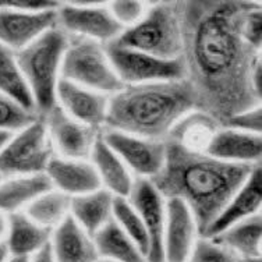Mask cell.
Instances as JSON below:
<instances>
[{
    "label": "cell",
    "mask_w": 262,
    "mask_h": 262,
    "mask_svg": "<svg viewBox=\"0 0 262 262\" xmlns=\"http://www.w3.org/2000/svg\"><path fill=\"white\" fill-rule=\"evenodd\" d=\"M251 2H179L183 28L184 80L196 99V111L222 127L243 111L261 105L252 73L261 52L242 35Z\"/></svg>",
    "instance_id": "6da1fadb"
},
{
    "label": "cell",
    "mask_w": 262,
    "mask_h": 262,
    "mask_svg": "<svg viewBox=\"0 0 262 262\" xmlns=\"http://www.w3.org/2000/svg\"><path fill=\"white\" fill-rule=\"evenodd\" d=\"M165 142V163L151 182L163 198L186 204L202 237L255 165L217 161L170 138Z\"/></svg>",
    "instance_id": "7a4b0ae2"
},
{
    "label": "cell",
    "mask_w": 262,
    "mask_h": 262,
    "mask_svg": "<svg viewBox=\"0 0 262 262\" xmlns=\"http://www.w3.org/2000/svg\"><path fill=\"white\" fill-rule=\"evenodd\" d=\"M195 111V95L186 80L128 85L109 98L105 127L166 141L177 123Z\"/></svg>",
    "instance_id": "3957f363"
},
{
    "label": "cell",
    "mask_w": 262,
    "mask_h": 262,
    "mask_svg": "<svg viewBox=\"0 0 262 262\" xmlns=\"http://www.w3.org/2000/svg\"><path fill=\"white\" fill-rule=\"evenodd\" d=\"M67 43L69 35L56 27L15 53L38 116H43L57 105L56 86Z\"/></svg>",
    "instance_id": "277c9868"
},
{
    "label": "cell",
    "mask_w": 262,
    "mask_h": 262,
    "mask_svg": "<svg viewBox=\"0 0 262 262\" xmlns=\"http://www.w3.org/2000/svg\"><path fill=\"white\" fill-rule=\"evenodd\" d=\"M113 42L159 59H179L183 51L179 2H161L152 6L141 20L126 28Z\"/></svg>",
    "instance_id": "5b68a950"
},
{
    "label": "cell",
    "mask_w": 262,
    "mask_h": 262,
    "mask_svg": "<svg viewBox=\"0 0 262 262\" xmlns=\"http://www.w3.org/2000/svg\"><path fill=\"white\" fill-rule=\"evenodd\" d=\"M60 78L106 96L124 88L112 67L105 45L80 36H69Z\"/></svg>",
    "instance_id": "8992f818"
},
{
    "label": "cell",
    "mask_w": 262,
    "mask_h": 262,
    "mask_svg": "<svg viewBox=\"0 0 262 262\" xmlns=\"http://www.w3.org/2000/svg\"><path fill=\"white\" fill-rule=\"evenodd\" d=\"M53 158L52 145L43 117L11 134L0 151V176H31L45 173Z\"/></svg>",
    "instance_id": "52a82bcc"
},
{
    "label": "cell",
    "mask_w": 262,
    "mask_h": 262,
    "mask_svg": "<svg viewBox=\"0 0 262 262\" xmlns=\"http://www.w3.org/2000/svg\"><path fill=\"white\" fill-rule=\"evenodd\" d=\"M105 49L113 70L124 86L180 81L186 77L180 57L171 60L159 59L116 42L105 45Z\"/></svg>",
    "instance_id": "ba28073f"
},
{
    "label": "cell",
    "mask_w": 262,
    "mask_h": 262,
    "mask_svg": "<svg viewBox=\"0 0 262 262\" xmlns=\"http://www.w3.org/2000/svg\"><path fill=\"white\" fill-rule=\"evenodd\" d=\"M57 27L69 36H80L107 45L124 28L99 2H71L57 9Z\"/></svg>",
    "instance_id": "9c48e42d"
},
{
    "label": "cell",
    "mask_w": 262,
    "mask_h": 262,
    "mask_svg": "<svg viewBox=\"0 0 262 262\" xmlns=\"http://www.w3.org/2000/svg\"><path fill=\"white\" fill-rule=\"evenodd\" d=\"M101 136L124 165L141 179L151 180L162 170L166 158L165 141H154L115 130L103 131Z\"/></svg>",
    "instance_id": "30bf717a"
},
{
    "label": "cell",
    "mask_w": 262,
    "mask_h": 262,
    "mask_svg": "<svg viewBox=\"0 0 262 262\" xmlns=\"http://www.w3.org/2000/svg\"><path fill=\"white\" fill-rule=\"evenodd\" d=\"M130 205L138 213L149 238L146 262H165L163 258V230L166 217V201L148 179L134 182L127 196Z\"/></svg>",
    "instance_id": "8fae6325"
},
{
    "label": "cell",
    "mask_w": 262,
    "mask_h": 262,
    "mask_svg": "<svg viewBox=\"0 0 262 262\" xmlns=\"http://www.w3.org/2000/svg\"><path fill=\"white\" fill-rule=\"evenodd\" d=\"M57 27V9L20 11L0 7V45L14 53Z\"/></svg>",
    "instance_id": "7c38bea8"
},
{
    "label": "cell",
    "mask_w": 262,
    "mask_h": 262,
    "mask_svg": "<svg viewBox=\"0 0 262 262\" xmlns=\"http://www.w3.org/2000/svg\"><path fill=\"white\" fill-rule=\"evenodd\" d=\"M48 136L52 145L56 146L61 157L67 159H85L91 155L96 137L99 131L81 124L63 112L60 106L43 115Z\"/></svg>",
    "instance_id": "4fadbf2b"
},
{
    "label": "cell",
    "mask_w": 262,
    "mask_h": 262,
    "mask_svg": "<svg viewBox=\"0 0 262 262\" xmlns=\"http://www.w3.org/2000/svg\"><path fill=\"white\" fill-rule=\"evenodd\" d=\"M56 102L64 113L81 124L96 131L105 127L109 96L60 78L56 86Z\"/></svg>",
    "instance_id": "5bb4252c"
},
{
    "label": "cell",
    "mask_w": 262,
    "mask_h": 262,
    "mask_svg": "<svg viewBox=\"0 0 262 262\" xmlns=\"http://www.w3.org/2000/svg\"><path fill=\"white\" fill-rule=\"evenodd\" d=\"M198 234L195 219L184 202L166 200V217L163 230L165 262H187Z\"/></svg>",
    "instance_id": "9a60e30c"
},
{
    "label": "cell",
    "mask_w": 262,
    "mask_h": 262,
    "mask_svg": "<svg viewBox=\"0 0 262 262\" xmlns=\"http://www.w3.org/2000/svg\"><path fill=\"white\" fill-rule=\"evenodd\" d=\"M262 202V170L261 163L252 167L250 176L237 190L226 207L217 215L211 226L208 227L202 238H213L229 227L244 219L259 213Z\"/></svg>",
    "instance_id": "2e32d148"
},
{
    "label": "cell",
    "mask_w": 262,
    "mask_h": 262,
    "mask_svg": "<svg viewBox=\"0 0 262 262\" xmlns=\"http://www.w3.org/2000/svg\"><path fill=\"white\" fill-rule=\"evenodd\" d=\"M204 152L217 161L254 166L261 163V134L219 127L208 140Z\"/></svg>",
    "instance_id": "e0dca14e"
},
{
    "label": "cell",
    "mask_w": 262,
    "mask_h": 262,
    "mask_svg": "<svg viewBox=\"0 0 262 262\" xmlns=\"http://www.w3.org/2000/svg\"><path fill=\"white\" fill-rule=\"evenodd\" d=\"M45 174L52 187L69 196L82 195L101 188L99 177L92 163L82 159L53 157L46 167Z\"/></svg>",
    "instance_id": "ac0fdd59"
},
{
    "label": "cell",
    "mask_w": 262,
    "mask_h": 262,
    "mask_svg": "<svg viewBox=\"0 0 262 262\" xmlns=\"http://www.w3.org/2000/svg\"><path fill=\"white\" fill-rule=\"evenodd\" d=\"M56 262H95L99 259L92 236L69 215L56 226L51 237Z\"/></svg>",
    "instance_id": "d6986e66"
},
{
    "label": "cell",
    "mask_w": 262,
    "mask_h": 262,
    "mask_svg": "<svg viewBox=\"0 0 262 262\" xmlns=\"http://www.w3.org/2000/svg\"><path fill=\"white\" fill-rule=\"evenodd\" d=\"M90 157L92 159V166L95 167L99 182L105 186V190L115 196L127 198L134 180L124 162L103 141L101 133L96 137Z\"/></svg>",
    "instance_id": "ffe728a7"
},
{
    "label": "cell",
    "mask_w": 262,
    "mask_h": 262,
    "mask_svg": "<svg viewBox=\"0 0 262 262\" xmlns=\"http://www.w3.org/2000/svg\"><path fill=\"white\" fill-rule=\"evenodd\" d=\"M51 229L39 226L31 221L26 212H15L9 215V227L6 236V246L10 255L28 257L34 255L51 243Z\"/></svg>",
    "instance_id": "44dd1931"
},
{
    "label": "cell",
    "mask_w": 262,
    "mask_h": 262,
    "mask_svg": "<svg viewBox=\"0 0 262 262\" xmlns=\"http://www.w3.org/2000/svg\"><path fill=\"white\" fill-rule=\"evenodd\" d=\"M113 200L115 195L105 188L71 196L70 216L90 236H94L113 217Z\"/></svg>",
    "instance_id": "7402d4cb"
},
{
    "label": "cell",
    "mask_w": 262,
    "mask_h": 262,
    "mask_svg": "<svg viewBox=\"0 0 262 262\" xmlns=\"http://www.w3.org/2000/svg\"><path fill=\"white\" fill-rule=\"evenodd\" d=\"M52 183L45 173L31 176L6 177L0 180V212L11 215L21 212L40 194L52 190Z\"/></svg>",
    "instance_id": "603a6c76"
},
{
    "label": "cell",
    "mask_w": 262,
    "mask_h": 262,
    "mask_svg": "<svg viewBox=\"0 0 262 262\" xmlns=\"http://www.w3.org/2000/svg\"><path fill=\"white\" fill-rule=\"evenodd\" d=\"M261 237L262 219L261 213H257L209 240L233 252L238 259H247L261 257Z\"/></svg>",
    "instance_id": "cb8c5ba5"
},
{
    "label": "cell",
    "mask_w": 262,
    "mask_h": 262,
    "mask_svg": "<svg viewBox=\"0 0 262 262\" xmlns=\"http://www.w3.org/2000/svg\"><path fill=\"white\" fill-rule=\"evenodd\" d=\"M99 258L115 262H145L141 251L112 217L92 236Z\"/></svg>",
    "instance_id": "d4e9b609"
},
{
    "label": "cell",
    "mask_w": 262,
    "mask_h": 262,
    "mask_svg": "<svg viewBox=\"0 0 262 262\" xmlns=\"http://www.w3.org/2000/svg\"><path fill=\"white\" fill-rule=\"evenodd\" d=\"M0 94L17 102L27 111L35 112L32 96L20 70L15 53L3 45H0Z\"/></svg>",
    "instance_id": "484cf974"
},
{
    "label": "cell",
    "mask_w": 262,
    "mask_h": 262,
    "mask_svg": "<svg viewBox=\"0 0 262 262\" xmlns=\"http://www.w3.org/2000/svg\"><path fill=\"white\" fill-rule=\"evenodd\" d=\"M70 201L71 196L52 188L31 202L26 215L39 226L53 230L70 215Z\"/></svg>",
    "instance_id": "4316f807"
},
{
    "label": "cell",
    "mask_w": 262,
    "mask_h": 262,
    "mask_svg": "<svg viewBox=\"0 0 262 262\" xmlns=\"http://www.w3.org/2000/svg\"><path fill=\"white\" fill-rule=\"evenodd\" d=\"M113 219L123 229V232L130 237L137 248L141 251L146 261V255L149 251V238L142 221L138 213L131 207L127 198L115 196L113 200Z\"/></svg>",
    "instance_id": "83f0119b"
},
{
    "label": "cell",
    "mask_w": 262,
    "mask_h": 262,
    "mask_svg": "<svg viewBox=\"0 0 262 262\" xmlns=\"http://www.w3.org/2000/svg\"><path fill=\"white\" fill-rule=\"evenodd\" d=\"M35 112L27 111L10 98L0 94V131L14 134L21 128L30 126L38 119Z\"/></svg>",
    "instance_id": "f1b7e54d"
},
{
    "label": "cell",
    "mask_w": 262,
    "mask_h": 262,
    "mask_svg": "<svg viewBox=\"0 0 262 262\" xmlns=\"http://www.w3.org/2000/svg\"><path fill=\"white\" fill-rule=\"evenodd\" d=\"M190 262H238V258L209 238L196 240L192 248Z\"/></svg>",
    "instance_id": "f546056e"
},
{
    "label": "cell",
    "mask_w": 262,
    "mask_h": 262,
    "mask_svg": "<svg viewBox=\"0 0 262 262\" xmlns=\"http://www.w3.org/2000/svg\"><path fill=\"white\" fill-rule=\"evenodd\" d=\"M242 35L248 46L261 52L262 46V10L259 3H252L244 15L242 24Z\"/></svg>",
    "instance_id": "4dcf8cb0"
},
{
    "label": "cell",
    "mask_w": 262,
    "mask_h": 262,
    "mask_svg": "<svg viewBox=\"0 0 262 262\" xmlns=\"http://www.w3.org/2000/svg\"><path fill=\"white\" fill-rule=\"evenodd\" d=\"M222 127H229L233 130L250 133V134H261L262 130V111L261 105L243 111L232 116Z\"/></svg>",
    "instance_id": "1f68e13d"
},
{
    "label": "cell",
    "mask_w": 262,
    "mask_h": 262,
    "mask_svg": "<svg viewBox=\"0 0 262 262\" xmlns=\"http://www.w3.org/2000/svg\"><path fill=\"white\" fill-rule=\"evenodd\" d=\"M107 9L112 13V15L115 17V20L124 30L134 26L136 23L141 20V17L144 15V5L140 2H130V0L113 2Z\"/></svg>",
    "instance_id": "d6a6232c"
},
{
    "label": "cell",
    "mask_w": 262,
    "mask_h": 262,
    "mask_svg": "<svg viewBox=\"0 0 262 262\" xmlns=\"http://www.w3.org/2000/svg\"><path fill=\"white\" fill-rule=\"evenodd\" d=\"M57 2L46 0H0V7L20 11H45L59 9Z\"/></svg>",
    "instance_id": "836d02e7"
},
{
    "label": "cell",
    "mask_w": 262,
    "mask_h": 262,
    "mask_svg": "<svg viewBox=\"0 0 262 262\" xmlns=\"http://www.w3.org/2000/svg\"><path fill=\"white\" fill-rule=\"evenodd\" d=\"M30 262H56L55 257L52 254L51 243L43 248H40L36 254H34L32 258H30Z\"/></svg>",
    "instance_id": "e575fe53"
},
{
    "label": "cell",
    "mask_w": 262,
    "mask_h": 262,
    "mask_svg": "<svg viewBox=\"0 0 262 262\" xmlns=\"http://www.w3.org/2000/svg\"><path fill=\"white\" fill-rule=\"evenodd\" d=\"M7 227H9V215L0 212V243H5L7 236Z\"/></svg>",
    "instance_id": "d590c367"
},
{
    "label": "cell",
    "mask_w": 262,
    "mask_h": 262,
    "mask_svg": "<svg viewBox=\"0 0 262 262\" xmlns=\"http://www.w3.org/2000/svg\"><path fill=\"white\" fill-rule=\"evenodd\" d=\"M9 258H10V252L6 243H0V262H6Z\"/></svg>",
    "instance_id": "8d00e7d4"
},
{
    "label": "cell",
    "mask_w": 262,
    "mask_h": 262,
    "mask_svg": "<svg viewBox=\"0 0 262 262\" xmlns=\"http://www.w3.org/2000/svg\"><path fill=\"white\" fill-rule=\"evenodd\" d=\"M11 137L10 133H2L0 131V151L3 149V146L6 145V142L9 141V138Z\"/></svg>",
    "instance_id": "74e56055"
},
{
    "label": "cell",
    "mask_w": 262,
    "mask_h": 262,
    "mask_svg": "<svg viewBox=\"0 0 262 262\" xmlns=\"http://www.w3.org/2000/svg\"><path fill=\"white\" fill-rule=\"evenodd\" d=\"M6 262H30V258L28 257H14V255H10V258Z\"/></svg>",
    "instance_id": "f35d334b"
},
{
    "label": "cell",
    "mask_w": 262,
    "mask_h": 262,
    "mask_svg": "<svg viewBox=\"0 0 262 262\" xmlns=\"http://www.w3.org/2000/svg\"><path fill=\"white\" fill-rule=\"evenodd\" d=\"M240 262H262L261 257H255V258H247V259H238Z\"/></svg>",
    "instance_id": "ab89813d"
},
{
    "label": "cell",
    "mask_w": 262,
    "mask_h": 262,
    "mask_svg": "<svg viewBox=\"0 0 262 262\" xmlns=\"http://www.w3.org/2000/svg\"><path fill=\"white\" fill-rule=\"evenodd\" d=\"M95 262H115V261H111V259H103V258H99V259H98V261H95Z\"/></svg>",
    "instance_id": "60d3db41"
},
{
    "label": "cell",
    "mask_w": 262,
    "mask_h": 262,
    "mask_svg": "<svg viewBox=\"0 0 262 262\" xmlns=\"http://www.w3.org/2000/svg\"><path fill=\"white\" fill-rule=\"evenodd\" d=\"M0 180H2V176H0Z\"/></svg>",
    "instance_id": "b9f144b4"
},
{
    "label": "cell",
    "mask_w": 262,
    "mask_h": 262,
    "mask_svg": "<svg viewBox=\"0 0 262 262\" xmlns=\"http://www.w3.org/2000/svg\"><path fill=\"white\" fill-rule=\"evenodd\" d=\"M238 262H240V261H238Z\"/></svg>",
    "instance_id": "7bdbcfd3"
},
{
    "label": "cell",
    "mask_w": 262,
    "mask_h": 262,
    "mask_svg": "<svg viewBox=\"0 0 262 262\" xmlns=\"http://www.w3.org/2000/svg\"><path fill=\"white\" fill-rule=\"evenodd\" d=\"M145 262H146V261H145Z\"/></svg>",
    "instance_id": "ee69618b"
}]
</instances>
